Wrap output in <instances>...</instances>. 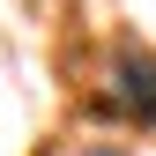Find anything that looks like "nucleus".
<instances>
[{
  "label": "nucleus",
  "mask_w": 156,
  "mask_h": 156,
  "mask_svg": "<svg viewBox=\"0 0 156 156\" xmlns=\"http://www.w3.org/2000/svg\"><path fill=\"white\" fill-rule=\"evenodd\" d=\"M104 112H126V119H156V52L149 45H119V89L104 97Z\"/></svg>",
  "instance_id": "1"
}]
</instances>
